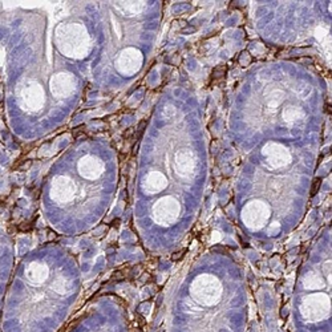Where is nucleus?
I'll return each mask as SVG.
<instances>
[{
	"instance_id": "nucleus-1",
	"label": "nucleus",
	"mask_w": 332,
	"mask_h": 332,
	"mask_svg": "<svg viewBox=\"0 0 332 332\" xmlns=\"http://www.w3.org/2000/svg\"><path fill=\"white\" fill-rule=\"evenodd\" d=\"M320 183H322V178H316V180L313 181V185L311 189V195H315L317 193V190H319V187H320Z\"/></svg>"
}]
</instances>
